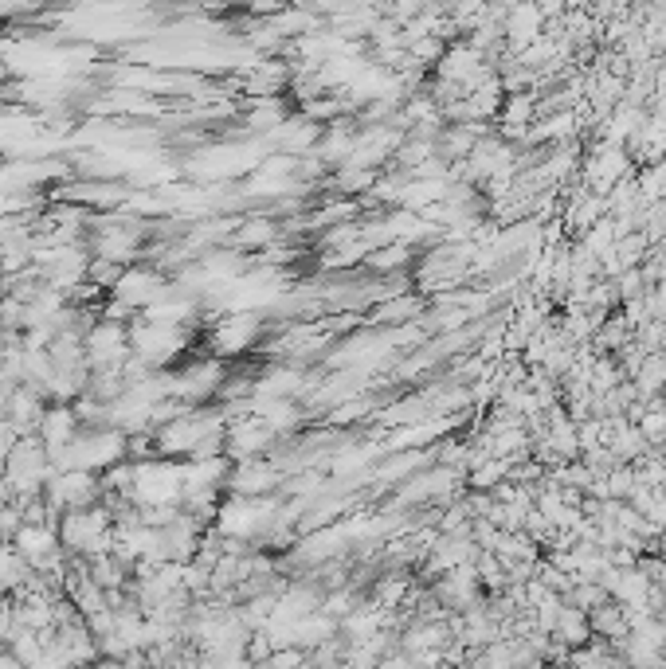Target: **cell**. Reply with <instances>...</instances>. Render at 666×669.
<instances>
[{
	"label": "cell",
	"instance_id": "6da1fadb",
	"mask_svg": "<svg viewBox=\"0 0 666 669\" xmlns=\"http://www.w3.org/2000/svg\"><path fill=\"white\" fill-rule=\"evenodd\" d=\"M553 634H557L561 642H569V646H584V642H588V634H592L588 611H580L576 603L561 607V615H557V626H553Z\"/></svg>",
	"mask_w": 666,
	"mask_h": 669
},
{
	"label": "cell",
	"instance_id": "7a4b0ae2",
	"mask_svg": "<svg viewBox=\"0 0 666 669\" xmlns=\"http://www.w3.org/2000/svg\"><path fill=\"white\" fill-rule=\"evenodd\" d=\"M275 470L271 466H263V462H247L243 470H236V490L239 493H259L267 490V486H275Z\"/></svg>",
	"mask_w": 666,
	"mask_h": 669
}]
</instances>
